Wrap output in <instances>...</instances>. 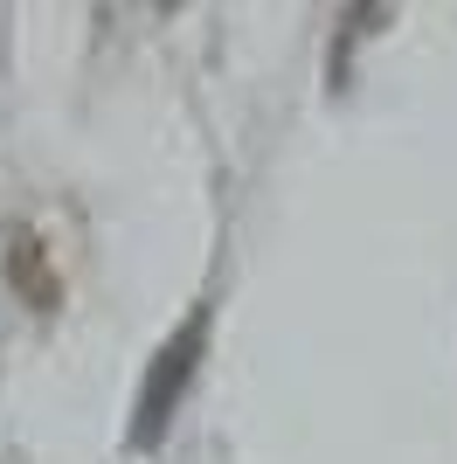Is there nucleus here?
Listing matches in <instances>:
<instances>
[{
    "mask_svg": "<svg viewBox=\"0 0 457 464\" xmlns=\"http://www.w3.org/2000/svg\"><path fill=\"white\" fill-rule=\"evenodd\" d=\"M0 271H7V291H15L28 312H49L63 305V277L56 264H49V250H42V236L35 229H7V243H0Z\"/></svg>",
    "mask_w": 457,
    "mask_h": 464,
    "instance_id": "obj_2",
    "label": "nucleus"
},
{
    "mask_svg": "<svg viewBox=\"0 0 457 464\" xmlns=\"http://www.w3.org/2000/svg\"><path fill=\"white\" fill-rule=\"evenodd\" d=\"M201 347H209V312H188V326L152 353L146 382H139V409H132V444L139 450H152L160 437H167V423L180 416V395H188V382H194Z\"/></svg>",
    "mask_w": 457,
    "mask_h": 464,
    "instance_id": "obj_1",
    "label": "nucleus"
}]
</instances>
